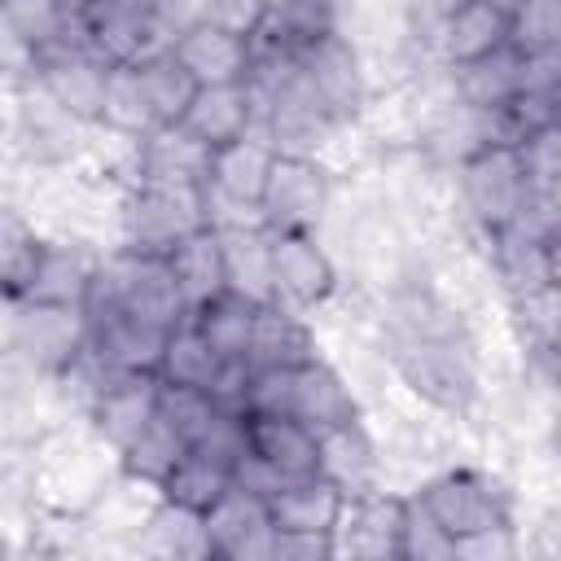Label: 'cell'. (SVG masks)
Returning <instances> with one entry per match:
<instances>
[{
  "label": "cell",
  "mask_w": 561,
  "mask_h": 561,
  "mask_svg": "<svg viewBox=\"0 0 561 561\" xmlns=\"http://www.w3.org/2000/svg\"><path fill=\"white\" fill-rule=\"evenodd\" d=\"M386 355L403 386L434 403L438 412H469L478 399V359L460 337H412V333H386Z\"/></svg>",
  "instance_id": "1"
},
{
  "label": "cell",
  "mask_w": 561,
  "mask_h": 561,
  "mask_svg": "<svg viewBox=\"0 0 561 561\" xmlns=\"http://www.w3.org/2000/svg\"><path fill=\"white\" fill-rule=\"evenodd\" d=\"M333 206V175L316 153H276L263 197H259V219L272 232H316Z\"/></svg>",
  "instance_id": "2"
},
{
  "label": "cell",
  "mask_w": 561,
  "mask_h": 561,
  "mask_svg": "<svg viewBox=\"0 0 561 561\" xmlns=\"http://www.w3.org/2000/svg\"><path fill=\"white\" fill-rule=\"evenodd\" d=\"M412 495L421 500V508H425L451 539L513 522L508 486H504L500 478L482 473V469H447V473L421 482Z\"/></svg>",
  "instance_id": "3"
},
{
  "label": "cell",
  "mask_w": 561,
  "mask_h": 561,
  "mask_svg": "<svg viewBox=\"0 0 561 561\" xmlns=\"http://www.w3.org/2000/svg\"><path fill=\"white\" fill-rule=\"evenodd\" d=\"M206 224L202 188L193 184H149L131 180L123 202V245L140 254H167L184 232Z\"/></svg>",
  "instance_id": "4"
},
{
  "label": "cell",
  "mask_w": 561,
  "mask_h": 561,
  "mask_svg": "<svg viewBox=\"0 0 561 561\" xmlns=\"http://www.w3.org/2000/svg\"><path fill=\"white\" fill-rule=\"evenodd\" d=\"M456 171V188H460V206L469 215V224L491 237L500 228L513 224L526 180H522V162L513 145H482L473 149L465 162L451 167Z\"/></svg>",
  "instance_id": "5"
},
{
  "label": "cell",
  "mask_w": 561,
  "mask_h": 561,
  "mask_svg": "<svg viewBox=\"0 0 561 561\" xmlns=\"http://www.w3.org/2000/svg\"><path fill=\"white\" fill-rule=\"evenodd\" d=\"M403 500L408 495H390L381 486L359 491V495H342L337 522L329 530L333 557H351V561H399Z\"/></svg>",
  "instance_id": "6"
},
{
  "label": "cell",
  "mask_w": 561,
  "mask_h": 561,
  "mask_svg": "<svg viewBox=\"0 0 561 561\" xmlns=\"http://www.w3.org/2000/svg\"><path fill=\"white\" fill-rule=\"evenodd\" d=\"M272 158H276V149H272L259 131H245V136H237V140L215 145V149H210V162H206L202 197L228 206L232 219H259V197H263ZM259 224H263V219H259Z\"/></svg>",
  "instance_id": "7"
},
{
  "label": "cell",
  "mask_w": 561,
  "mask_h": 561,
  "mask_svg": "<svg viewBox=\"0 0 561 561\" xmlns=\"http://www.w3.org/2000/svg\"><path fill=\"white\" fill-rule=\"evenodd\" d=\"M294 66H298L302 83L311 88V96L320 101V110H324L337 127H346V123L364 110V101H368L364 57H359V48H355L342 31L329 35V39H320L316 48L298 53Z\"/></svg>",
  "instance_id": "8"
},
{
  "label": "cell",
  "mask_w": 561,
  "mask_h": 561,
  "mask_svg": "<svg viewBox=\"0 0 561 561\" xmlns=\"http://www.w3.org/2000/svg\"><path fill=\"white\" fill-rule=\"evenodd\" d=\"M272 302H285L294 311L324 307L337 289V267L316 232H272Z\"/></svg>",
  "instance_id": "9"
},
{
  "label": "cell",
  "mask_w": 561,
  "mask_h": 561,
  "mask_svg": "<svg viewBox=\"0 0 561 561\" xmlns=\"http://www.w3.org/2000/svg\"><path fill=\"white\" fill-rule=\"evenodd\" d=\"M206 543L210 557L219 561H267L272 557V517H267V500L245 491V486H228L206 513Z\"/></svg>",
  "instance_id": "10"
},
{
  "label": "cell",
  "mask_w": 561,
  "mask_h": 561,
  "mask_svg": "<svg viewBox=\"0 0 561 561\" xmlns=\"http://www.w3.org/2000/svg\"><path fill=\"white\" fill-rule=\"evenodd\" d=\"M158 412V373H110L83 408L88 430L118 456Z\"/></svg>",
  "instance_id": "11"
},
{
  "label": "cell",
  "mask_w": 561,
  "mask_h": 561,
  "mask_svg": "<svg viewBox=\"0 0 561 561\" xmlns=\"http://www.w3.org/2000/svg\"><path fill=\"white\" fill-rule=\"evenodd\" d=\"M18 307V320H13V342L9 351H18V359H26L35 373H61L83 337H88V324H83V311L79 307H44V302H13Z\"/></svg>",
  "instance_id": "12"
},
{
  "label": "cell",
  "mask_w": 561,
  "mask_h": 561,
  "mask_svg": "<svg viewBox=\"0 0 561 561\" xmlns=\"http://www.w3.org/2000/svg\"><path fill=\"white\" fill-rule=\"evenodd\" d=\"M105 75H110V61H101L92 48H79V44H57L39 53V66H35V83L83 127H96L101 118Z\"/></svg>",
  "instance_id": "13"
},
{
  "label": "cell",
  "mask_w": 561,
  "mask_h": 561,
  "mask_svg": "<svg viewBox=\"0 0 561 561\" xmlns=\"http://www.w3.org/2000/svg\"><path fill=\"white\" fill-rule=\"evenodd\" d=\"M337 31V0H267L250 35V57H298Z\"/></svg>",
  "instance_id": "14"
},
{
  "label": "cell",
  "mask_w": 561,
  "mask_h": 561,
  "mask_svg": "<svg viewBox=\"0 0 561 561\" xmlns=\"http://www.w3.org/2000/svg\"><path fill=\"white\" fill-rule=\"evenodd\" d=\"M285 416L302 421L307 430H329V425H342L351 416H364L359 412V399L355 390L346 386V377L324 359V355H311L302 359L298 368H289V390H285Z\"/></svg>",
  "instance_id": "15"
},
{
  "label": "cell",
  "mask_w": 561,
  "mask_h": 561,
  "mask_svg": "<svg viewBox=\"0 0 561 561\" xmlns=\"http://www.w3.org/2000/svg\"><path fill=\"white\" fill-rule=\"evenodd\" d=\"M316 473L333 482L342 495H359L381 486V451L364 416H351L342 425H329L316 434Z\"/></svg>",
  "instance_id": "16"
},
{
  "label": "cell",
  "mask_w": 561,
  "mask_h": 561,
  "mask_svg": "<svg viewBox=\"0 0 561 561\" xmlns=\"http://www.w3.org/2000/svg\"><path fill=\"white\" fill-rule=\"evenodd\" d=\"M171 57L193 75L197 88L245 83V75H250V39L219 31L210 22H197V18L171 35Z\"/></svg>",
  "instance_id": "17"
},
{
  "label": "cell",
  "mask_w": 561,
  "mask_h": 561,
  "mask_svg": "<svg viewBox=\"0 0 561 561\" xmlns=\"http://www.w3.org/2000/svg\"><path fill=\"white\" fill-rule=\"evenodd\" d=\"M101 267V254L75 237H44L35 276L26 285L22 302H44V307H83V294Z\"/></svg>",
  "instance_id": "18"
},
{
  "label": "cell",
  "mask_w": 561,
  "mask_h": 561,
  "mask_svg": "<svg viewBox=\"0 0 561 561\" xmlns=\"http://www.w3.org/2000/svg\"><path fill=\"white\" fill-rule=\"evenodd\" d=\"M245 451L259 456L280 482L316 473V430L285 412H245Z\"/></svg>",
  "instance_id": "19"
},
{
  "label": "cell",
  "mask_w": 561,
  "mask_h": 561,
  "mask_svg": "<svg viewBox=\"0 0 561 561\" xmlns=\"http://www.w3.org/2000/svg\"><path fill=\"white\" fill-rule=\"evenodd\" d=\"M175 127H184L193 140L215 149L224 140L254 131V96L245 83H206L193 92V101Z\"/></svg>",
  "instance_id": "20"
},
{
  "label": "cell",
  "mask_w": 561,
  "mask_h": 561,
  "mask_svg": "<svg viewBox=\"0 0 561 561\" xmlns=\"http://www.w3.org/2000/svg\"><path fill=\"white\" fill-rule=\"evenodd\" d=\"M311 355H320V351H316V333L302 320V311H294L285 302H263L254 311L245 368H298Z\"/></svg>",
  "instance_id": "21"
},
{
  "label": "cell",
  "mask_w": 561,
  "mask_h": 561,
  "mask_svg": "<svg viewBox=\"0 0 561 561\" xmlns=\"http://www.w3.org/2000/svg\"><path fill=\"white\" fill-rule=\"evenodd\" d=\"M219 250H224V289L250 298V302H272V245L267 228L259 219L250 224H224L219 228Z\"/></svg>",
  "instance_id": "22"
},
{
  "label": "cell",
  "mask_w": 561,
  "mask_h": 561,
  "mask_svg": "<svg viewBox=\"0 0 561 561\" xmlns=\"http://www.w3.org/2000/svg\"><path fill=\"white\" fill-rule=\"evenodd\" d=\"M500 44H508V18L500 9H491L486 0H469L460 13H451L438 26V35L430 39L425 53L443 70H451V66H465V61H473V57L500 48Z\"/></svg>",
  "instance_id": "23"
},
{
  "label": "cell",
  "mask_w": 561,
  "mask_h": 561,
  "mask_svg": "<svg viewBox=\"0 0 561 561\" xmlns=\"http://www.w3.org/2000/svg\"><path fill=\"white\" fill-rule=\"evenodd\" d=\"M210 149L193 140L184 127H153L145 140H136V180L149 184H193L206 180Z\"/></svg>",
  "instance_id": "24"
},
{
  "label": "cell",
  "mask_w": 561,
  "mask_h": 561,
  "mask_svg": "<svg viewBox=\"0 0 561 561\" xmlns=\"http://www.w3.org/2000/svg\"><path fill=\"white\" fill-rule=\"evenodd\" d=\"M79 127L35 79L18 83V136L31 145L39 162H61L79 149Z\"/></svg>",
  "instance_id": "25"
},
{
  "label": "cell",
  "mask_w": 561,
  "mask_h": 561,
  "mask_svg": "<svg viewBox=\"0 0 561 561\" xmlns=\"http://www.w3.org/2000/svg\"><path fill=\"white\" fill-rule=\"evenodd\" d=\"M342 508V491L324 482L320 473L280 482L267 495V517L276 530H307V535H329Z\"/></svg>",
  "instance_id": "26"
},
{
  "label": "cell",
  "mask_w": 561,
  "mask_h": 561,
  "mask_svg": "<svg viewBox=\"0 0 561 561\" xmlns=\"http://www.w3.org/2000/svg\"><path fill=\"white\" fill-rule=\"evenodd\" d=\"M171 276L184 294V307H202L206 298H215L224 289V250H219V228L202 224L193 232H184L171 250H167Z\"/></svg>",
  "instance_id": "27"
},
{
  "label": "cell",
  "mask_w": 561,
  "mask_h": 561,
  "mask_svg": "<svg viewBox=\"0 0 561 561\" xmlns=\"http://www.w3.org/2000/svg\"><path fill=\"white\" fill-rule=\"evenodd\" d=\"M517 61H522V53L500 44V48H491L465 66H451L447 70L451 75V101L482 110V114L508 105L517 96Z\"/></svg>",
  "instance_id": "28"
},
{
  "label": "cell",
  "mask_w": 561,
  "mask_h": 561,
  "mask_svg": "<svg viewBox=\"0 0 561 561\" xmlns=\"http://www.w3.org/2000/svg\"><path fill=\"white\" fill-rule=\"evenodd\" d=\"M96 127H105L110 136L131 140V145L145 140V136L158 127L136 66H110L105 92H101V118H96Z\"/></svg>",
  "instance_id": "29"
},
{
  "label": "cell",
  "mask_w": 561,
  "mask_h": 561,
  "mask_svg": "<svg viewBox=\"0 0 561 561\" xmlns=\"http://www.w3.org/2000/svg\"><path fill=\"white\" fill-rule=\"evenodd\" d=\"M254 311H259V302H250L232 289H219L215 298L193 307L188 320L197 324V333L210 342V351L219 359H245V346H250V333H254Z\"/></svg>",
  "instance_id": "30"
},
{
  "label": "cell",
  "mask_w": 561,
  "mask_h": 561,
  "mask_svg": "<svg viewBox=\"0 0 561 561\" xmlns=\"http://www.w3.org/2000/svg\"><path fill=\"white\" fill-rule=\"evenodd\" d=\"M228 486H232V465H224L219 456H210L202 447H184V456L158 482V495L171 500V504H184V508L206 513Z\"/></svg>",
  "instance_id": "31"
},
{
  "label": "cell",
  "mask_w": 561,
  "mask_h": 561,
  "mask_svg": "<svg viewBox=\"0 0 561 561\" xmlns=\"http://www.w3.org/2000/svg\"><path fill=\"white\" fill-rule=\"evenodd\" d=\"M136 543L153 557H206L210 561V543H206V526L197 508L171 504L158 495V504L149 508V517L140 522Z\"/></svg>",
  "instance_id": "32"
},
{
  "label": "cell",
  "mask_w": 561,
  "mask_h": 561,
  "mask_svg": "<svg viewBox=\"0 0 561 561\" xmlns=\"http://www.w3.org/2000/svg\"><path fill=\"white\" fill-rule=\"evenodd\" d=\"M44 250V232L9 206H0V302H22Z\"/></svg>",
  "instance_id": "33"
},
{
  "label": "cell",
  "mask_w": 561,
  "mask_h": 561,
  "mask_svg": "<svg viewBox=\"0 0 561 561\" xmlns=\"http://www.w3.org/2000/svg\"><path fill=\"white\" fill-rule=\"evenodd\" d=\"M219 355L210 351V342L197 333V324L184 316L175 329H167L162 337V355H158V377L171 381V386H193V390H206L219 373Z\"/></svg>",
  "instance_id": "34"
},
{
  "label": "cell",
  "mask_w": 561,
  "mask_h": 561,
  "mask_svg": "<svg viewBox=\"0 0 561 561\" xmlns=\"http://www.w3.org/2000/svg\"><path fill=\"white\" fill-rule=\"evenodd\" d=\"M136 70H140V83H145V96H149V110H153L158 127H175L184 118L193 92H197L193 75L171 57V48L136 61Z\"/></svg>",
  "instance_id": "35"
},
{
  "label": "cell",
  "mask_w": 561,
  "mask_h": 561,
  "mask_svg": "<svg viewBox=\"0 0 561 561\" xmlns=\"http://www.w3.org/2000/svg\"><path fill=\"white\" fill-rule=\"evenodd\" d=\"M508 298H513V320L522 329L526 355L539 359V364H552L557 359V333H561L557 280L535 285V289H522V294H508Z\"/></svg>",
  "instance_id": "36"
},
{
  "label": "cell",
  "mask_w": 561,
  "mask_h": 561,
  "mask_svg": "<svg viewBox=\"0 0 561 561\" xmlns=\"http://www.w3.org/2000/svg\"><path fill=\"white\" fill-rule=\"evenodd\" d=\"M184 438L153 412V421L118 451V469L127 473V478H136V482H149V486H158L167 473H171V465L184 456Z\"/></svg>",
  "instance_id": "37"
},
{
  "label": "cell",
  "mask_w": 561,
  "mask_h": 561,
  "mask_svg": "<svg viewBox=\"0 0 561 561\" xmlns=\"http://www.w3.org/2000/svg\"><path fill=\"white\" fill-rule=\"evenodd\" d=\"M0 9L35 53H48L75 35V18H66L57 0H0Z\"/></svg>",
  "instance_id": "38"
},
{
  "label": "cell",
  "mask_w": 561,
  "mask_h": 561,
  "mask_svg": "<svg viewBox=\"0 0 561 561\" xmlns=\"http://www.w3.org/2000/svg\"><path fill=\"white\" fill-rule=\"evenodd\" d=\"M399 561H456V539L421 508L416 495L403 500V526H399Z\"/></svg>",
  "instance_id": "39"
},
{
  "label": "cell",
  "mask_w": 561,
  "mask_h": 561,
  "mask_svg": "<svg viewBox=\"0 0 561 561\" xmlns=\"http://www.w3.org/2000/svg\"><path fill=\"white\" fill-rule=\"evenodd\" d=\"M508 48L517 53L561 48V0H522L508 13Z\"/></svg>",
  "instance_id": "40"
},
{
  "label": "cell",
  "mask_w": 561,
  "mask_h": 561,
  "mask_svg": "<svg viewBox=\"0 0 561 561\" xmlns=\"http://www.w3.org/2000/svg\"><path fill=\"white\" fill-rule=\"evenodd\" d=\"M215 403L206 390H193V386H171L158 377V416L184 438V443H197L206 434V425L215 421Z\"/></svg>",
  "instance_id": "41"
},
{
  "label": "cell",
  "mask_w": 561,
  "mask_h": 561,
  "mask_svg": "<svg viewBox=\"0 0 561 561\" xmlns=\"http://www.w3.org/2000/svg\"><path fill=\"white\" fill-rule=\"evenodd\" d=\"M513 149L522 162L526 193H561V123L539 127L535 136H526Z\"/></svg>",
  "instance_id": "42"
},
{
  "label": "cell",
  "mask_w": 561,
  "mask_h": 561,
  "mask_svg": "<svg viewBox=\"0 0 561 561\" xmlns=\"http://www.w3.org/2000/svg\"><path fill=\"white\" fill-rule=\"evenodd\" d=\"M263 4L267 0H193V18L250 39L254 26H259V18H263Z\"/></svg>",
  "instance_id": "43"
},
{
  "label": "cell",
  "mask_w": 561,
  "mask_h": 561,
  "mask_svg": "<svg viewBox=\"0 0 561 561\" xmlns=\"http://www.w3.org/2000/svg\"><path fill=\"white\" fill-rule=\"evenodd\" d=\"M522 552V539H517V526H486V530H473V535H460L456 539V561H513Z\"/></svg>",
  "instance_id": "44"
},
{
  "label": "cell",
  "mask_w": 561,
  "mask_h": 561,
  "mask_svg": "<svg viewBox=\"0 0 561 561\" xmlns=\"http://www.w3.org/2000/svg\"><path fill=\"white\" fill-rule=\"evenodd\" d=\"M39 66V53L22 39V31L9 22V13L0 9V83H31Z\"/></svg>",
  "instance_id": "45"
},
{
  "label": "cell",
  "mask_w": 561,
  "mask_h": 561,
  "mask_svg": "<svg viewBox=\"0 0 561 561\" xmlns=\"http://www.w3.org/2000/svg\"><path fill=\"white\" fill-rule=\"evenodd\" d=\"M517 92H526V96H561V48L522 53V61H517Z\"/></svg>",
  "instance_id": "46"
},
{
  "label": "cell",
  "mask_w": 561,
  "mask_h": 561,
  "mask_svg": "<svg viewBox=\"0 0 561 561\" xmlns=\"http://www.w3.org/2000/svg\"><path fill=\"white\" fill-rule=\"evenodd\" d=\"M469 0H403V31H408V39H416L421 48H430V39L438 35V26L451 18V13H460Z\"/></svg>",
  "instance_id": "47"
},
{
  "label": "cell",
  "mask_w": 561,
  "mask_h": 561,
  "mask_svg": "<svg viewBox=\"0 0 561 561\" xmlns=\"http://www.w3.org/2000/svg\"><path fill=\"white\" fill-rule=\"evenodd\" d=\"M267 561H333V548H329V535L272 530V557Z\"/></svg>",
  "instance_id": "48"
},
{
  "label": "cell",
  "mask_w": 561,
  "mask_h": 561,
  "mask_svg": "<svg viewBox=\"0 0 561 561\" xmlns=\"http://www.w3.org/2000/svg\"><path fill=\"white\" fill-rule=\"evenodd\" d=\"M486 4H491V9H500V13H504V18H508V13H513V9H517V4H522V0H486Z\"/></svg>",
  "instance_id": "49"
},
{
  "label": "cell",
  "mask_w": 561,
  "mask_h": 561,
  "mask_svg": "<svg viewBox=\"0 0 561 561\" xmlns=\"http://www.w3.org/2000/svg\"><path fill=\"white\" fill-rule=\"evenodd\" d=\"M9 552H13V548H9V539L0 535V557H9Z\"/></svg>",
  "instance_id": "50"
}]
</instances>
